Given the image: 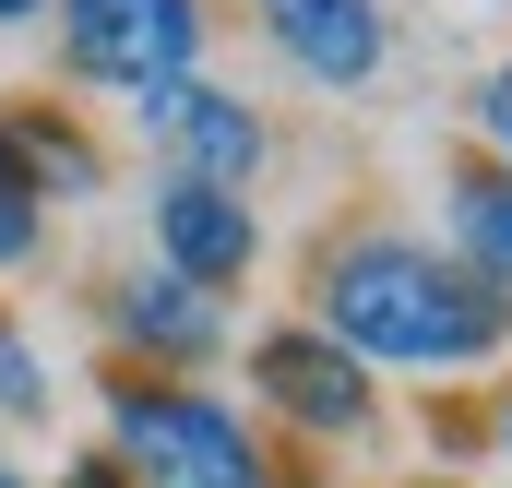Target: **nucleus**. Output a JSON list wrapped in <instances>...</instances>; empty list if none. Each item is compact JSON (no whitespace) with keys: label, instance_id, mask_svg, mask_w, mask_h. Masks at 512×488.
<instances>
[{"label":"nucleus","instance_id":"f257e3e1","mask_svg":"<svg viewBox=\"0 0 512 488\" xmlns=\"http://www.w3.org/2000/svg\"><path fill=\"white\" fill-rule=\"evenodd\" d=\"M298 322L334 334L370 381H489L512 358V322L453 274V250L429 227H393V215H358V227H322L310 239V274H298Z\"/></svg>","mask_w":512,"mask_h":488},{"label":"nucleus","instance_id":"f03ea898","mask_svg":"<svg viewBox=\"0 0 512 488\" xmlns=\"http://www.w3.org/2000/svg\"><path fill=\"white\" fill-rule=\"evenodd\" d=\"M96 453L120 488H274V441L239 393L215 381H167V369H108L96 358Z\"/></svg>","mask_w":512,"mask_h":488},{"label":"nucleus","instance_id":"7ed1b4c3","mask_svg":"<svg viewBox=\"0 0 512 488\" xmlns=\"http://www.w3.org/2000/svg\"><path fill=\"white\" fill-rule=\"evenodd\" d=\"M48 60L72 108H131L179 72H215V0H48Z\"/></svg>","mask_w":512,"mask_h":488},{"label":"nucleus","instance_id":"20e7f679","mask_svg":"<svg viewBox=\"0 0 512 488\" xmlns=\"http://www.w3.org/2000/svg\"><path fill=\"white\" fill-rule=\"evenodd\" d=\"M84 322H96V358L108 369H167V381H203L215 358H239V298L167 274V262H108L84 286Z\"/></svg>","mask_w":512,"mask_h":488},{"label":"nucleus","instance_id":"39448f33","mask_svg":"<svg viewBox=\"0 0 512 488\" xmlns=\"http://www.w3.org/2000/svg\"><path fill=\"white\" fill-rule=\"evenodd\" d=\"M239 369H251V417H274L286 441H310V453H370L382 441V381L346 358L334 334H310L298 310L286 322H251L239 334Z\"/></svg>","mask_w":512,"mask_h":488},{"label":"nucleus","instance_id":"423d86ee","mask_svg":"<svg viewBox=\"0 0 512 488\" xmlns=\"http://www.w3.org/2000/svg\"><path fill=\"white\" fill-rule=\"evenodd\" d=\"M131 143L155 179H203V191H251L262 203V167H274V108L251 84H215V72H179L155 96H131Z\"/></svg>","mask_w":512,"mask_h":488},{"label":"nucleus","instance_id":"0eeeda50","mask_svg":"<svg viewBox=\"0 0 512 488\" xmlns=\"http://www.w3.org/2000/svg\"><path fill=\"white\" fill-rule=\"evenodd\" d=\"M251 36L274 48V72L286 84H310V96H382L393 72H405V12L393 0H251Z\"/></svg>","mask_w":512,"mask_h":488},{"label":"nucleus","instance_id":"6e6552de","mask_svg":"<svg viewBox=\"0 0 512 488\" xmlns=\"http://www.w3.org/2000/svg\"><path fill=\"white\" fill-rule=\"evenodd\" d=\"M262 227L251 191H203V179H143V262H167V274H191V286H215V298H239L262 274Z\"/></svg>","mask_w":512,"mask_h":488},{"label":"nucleus","instance_id":"1a4fd4ad","mask_svg":"<svg viewBox=\"0 0 512 488\" xmlns=\"http://www.w3.org/2000/svg\"><path fill=\"white\" fill-rule=\"evenodd\" d=\"M429 239L453 250V274L512 322V167L453 155V167H441V227H429Z\"/></svg>","mask_w":512,"mask_h":488},{"label":"nucleus","instance_id":"9d476101","mask_svg":"<svg viewBox=\"0 0 512 488\" xmlns=\"http://www.w3.org/2000/svg\"><path fill=\"white\" fill-rule=\"evenodd\" d=\"M0 120H12V143H24V167H36L48 203H96V191H108V143H96V120H84L72 96H24V108H0Z\"/></svg>","mask_w":512,"mask_h":488},{"label":"nucleus","instance_id":"9b49d317","mask_svg":"<svg viewBox=\"0 0 512 488\" xmlns=\"http://www.w3.org/2000/svg\"><path fill=\"white\" fill-rule=\"evenodd\" d=\"M48 191H36V167H24V143H12V120H0V274H36L48 262Z\"/></svg>","mask_w":512,"mask_h":488},{"label":"nucleus","instance_id":"f8f14e48","mask_svg":"<svg viewBox=\"0 0 512 488\" xmlns=\"http://www.w3.org/2000/svg\"><path fill=\"white\" fill-rule=\"evenodd\" d=\"M60 417V369H48V346L0 310V429H48Z\"/></svg>","mask_w":512,"mask_h":488},{"label":"nucleus","instance_id":"ddd939ff","mask_svg":"<svg viewBox=\"0 0 512 488\" xmlns=\"http://www.w3.org/2000/svg\"><path fill=\"white\" fill-rule=\"evenodd\" d=\"M465 155H489V167H512V48L465 84Z\"/></svg>","mask_w":512,"mask_h":488},{"label":"nucleus","instance_id":"4468645a","mask_svg":"<svg viewBox=\"0 0 512 488\" xmlns=\"http://www.w3.org/2000/svg\"><path fill=\"white\" fill-rule=\"evenodd\" d=\"M477 441H489V465L512 477V369H489V405H477Z\"/></svg>","mask_w":512,"mask_h":488},{"label":"nucleus","instance_id":"2eb2a0df","mask_svg":"<svg viewBox=\"0 0 512 488\" xmlns=\"http://www.w3.org/2000/svg\"><path fill=\"white\" fill-rule=\"evenodd\" d=\"M24 24H48V0H0V36H24Z\"/></svg>","mask_w":512,"mask_h":488},{"label":"nucleus","instance_id":"dca6fc26","mask_svg":"<svg viewBox=\"0 0 512 488\" xmlns=\"http://www.w3.org/2000/svg\"><path fill=\"white\" fill-rule=\"evenodd\" d=\"M0 488H48V477H36V465H24V453H0Z\"/></svg>","mask_w":512,"mask_h":488},{"label":"nucleus","instance_id":"f3484780","mask_svg":"<svg viewBox=\"0 0 512 488\" xmlns=\"http://www.w3.org/2000/svg\"><path fill=\"white\" fill-rule=\"evenodd\" d=\"M274 488H310V477H274Z\"/></svg>","mask_w":512,"mask_h":488},{"label":"nucleus","instance_id":"a211bd4d","mask_svg":"<svg viewBox=\"0 0 512 488\" xmlns=\"http://www.w3.org/2000/svg\"><path fill=\"white\" fill-rule=\"evenodd\" d=\"M417 488H453V477H417Z\"/></svg>","mask_w":512,"mask_h":488}]
</instances>
